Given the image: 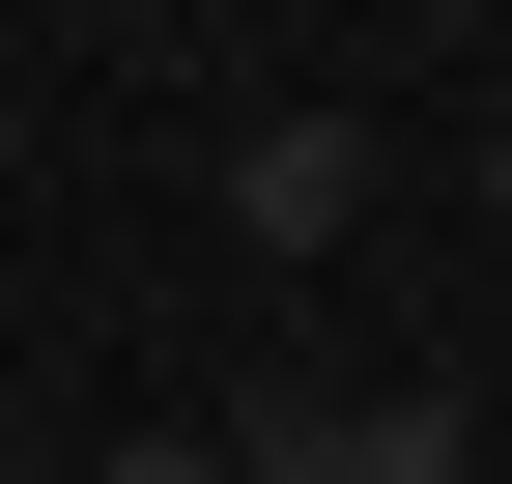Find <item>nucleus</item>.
<instances>
[{"label": "nucleus", "instance_id": "obj_1", "mask_svg": "<svg viewBox=\"0 0 512 484\" xmlns=\"http://www.w3.org/2000/svg\"><path fill=\"white\" fill-rule=\"evenodd\" d=\"M228 456H256V484H484V428H456V371H399V399H256Z\"/></svg>", "mask_w": 512, "mask_h": 484}, {"label": "nucleus", "instance_id": "obj_3", "mask_svg": "<svg viewBox=\"0 0 512 484\" xmlns=\"http://www.w3.org/2000/svg\"><path fill=\"white\" fill-rule=\"evenodd\" d=\"M57 484H256L228 428H143V456H57Z\"/></svg>", "mask_w": 512, "mask_h": 484}, {"label": "nucleus", "instance_id": "obj_2", "mask_svg": "<svg viewBox=\"0 0 512 484\" xmlns=\"http://www.w3.org/2000/svg\"><path fill=\"white\" fill-rule=\"evenodd\" d=\"M228 228H256V257L370 228V114H256V143H228Z\"/></svg>", "mask_w": 512, "mask_h": 484}]
</instances>
